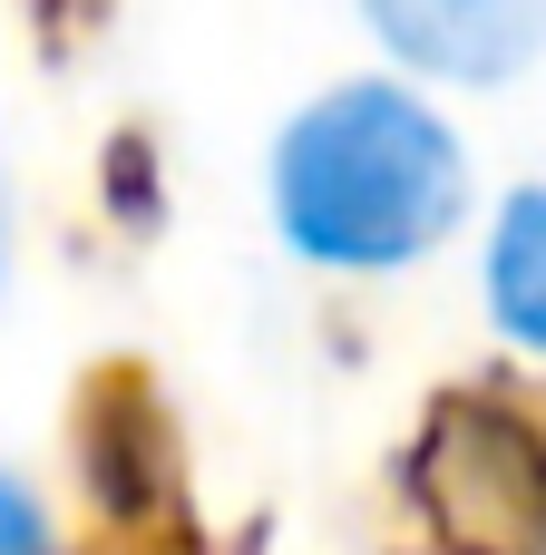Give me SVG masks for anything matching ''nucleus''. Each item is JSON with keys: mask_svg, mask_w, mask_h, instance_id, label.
<instances>
[{"mask_svg": "<svg viewBox=\"0 0 546 555\" xmlns=\"http://www.w3.org/2000/svg\"><path fill=\"white\" fill-rule=\"evenodd\" d=\"M0 263H10V215H0Z\"/></svg>", "mask_w": 546, "mask_h": 555, "instance_id": "nucleus-5", "label": "nucleus"}, {"mask_svg": "<svg viewBox=\"0 0 546 555\" xmlns=\"http://www.w3.org/2000/svg\"><path fill=\"white\" fill-rule=\"evenodd\" d=\"M488 312L508 341L546 351V185H518L488 234Z\"/></svg>", "mask_w": 546, "mask_h": 555, "instance_id": "nucleus-3", "label": "nucleus"}, {"mask_svg": "<svg viewBox=\"0 0 546 555\" xmlns=\"http://www.w3.org/2000/svg\"><path fill=\"white\" fill-rule=\"evenodd\" d=\"M0 555H59V527H49V507L0 468Z\"/></svg>", "mask_w": 546, "mask_h": 555, "instance_id": "nucleus-4", "label": "nucleus"}, {"mask_svg": "<svg viewBox=\"0 0 546 555\" xmlns=\"http://www.w3.org/2000/svg\"><path fill=\"white\" fill-rule=\"evenodd\" d=\"M274 215H283L293 254H313L332 273H391L459 234L469 156L430 98H410L391 78H352V88H322L313 107H293V127L274 146Z\"/></svg>", "mask_w": 546, "mask_h": 555, "instance_id": "nucleus-1", "label": "nucleus"}, {"mask_svg": "<svg viewBox=\"0 0 546 555\" xmlns=\"http://www.w3.org/2000/svg\"><path fill=\"white\" fill-rule=\"evenodd\" d=\"M391 49H410L420 68H469V78H508L518 49H537L546 20L537 10H469V20H430V10H381L371 20Z\"/></svg>", "mask_w": 546, "mask_h": 555, "instance_id": "nucleus-2", "label": "nucleus"}]
</instances>
